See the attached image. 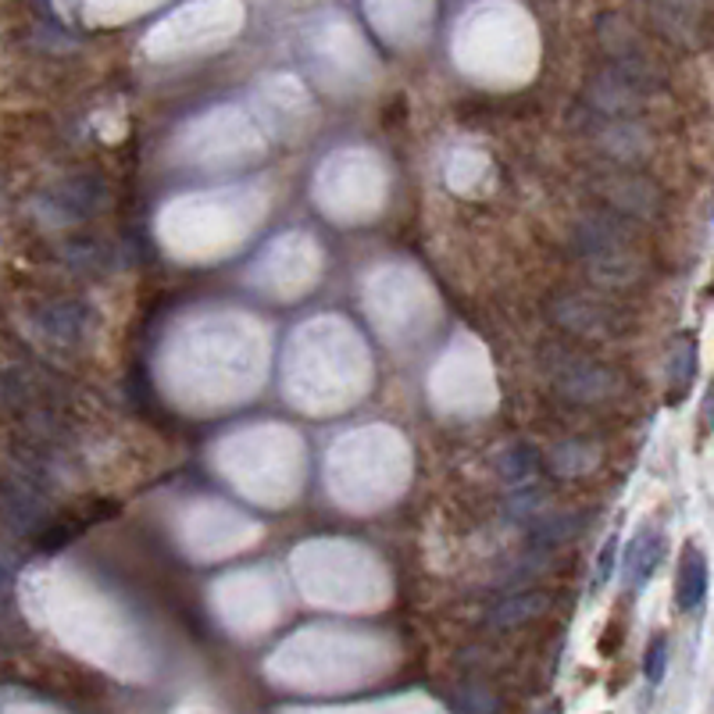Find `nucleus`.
<instances>
[{"label": "nucleus", "mask_w": 714, "mask_h": 714, "mask_svg": "<svg viewBox=\"0 0 714 714\" xmlns=\"http://www.w3.org/2000/svg\"><path fill=\"white\" fill-rule=\"evenodd\" d=\"M576 253L604 286H629L643 272L637 247L611 215H586L576 221Z\"/></svg>", "instance_id": "nucleus-1"}, {"label": "nucleus", "mask_w": 714, "mask_h": 714, "mask_svg": "<svg viewBox=\"0 0 714 714\" xmlns=\"http://www.w3.org/2000/svg\"><path fill=\"white\" fill-rule=\"evenodd\" d=\"M544 364H547L550 383L576 404H608V401H618V396L625 393L622 375H618L611 364L597 361L582 351L550 346V351L544 354Z\"/></svg>", "instance_id": "nucleus-2"}, {"label": "nucleus", "mask_w": 714, "mask_h": 714, "mask_svg": "<svg viewBox=\"0 0 714 714\" xmlns=\"http://www.w3.org/2000/svg\"><path fill=\"white\" fill-rule=\"evenodd\" d=\"M550 311H553V322L582 340H618L632 329L625 311H618L608 300L590 293H565L553 300Z\"/></svg>", "instance_id": "nucleus-3"}, {"label": "nucleus", "mask_w": 714, "mask_h": 714, "mask_svg": "<svg viewBox=\"0 0 714 714\" xmlns=\"http://www.w3.org/2000/svg\"><path fill=\"white\" fill-rule=\"evenodd\" d=\"M0 521L19 536H40L51 526V504L29 479H0Z\"/></svg>", "instance_id": "nucleus-4"}, {"label": "nucleus", "mask_w": 714, "mask_h": 714, "mask_svg": "<svg viewBox=\"0 0 714 714\" xmlns=\"http://www.w3.org/2000/svg\"><path fill=\"white\" fill-rule=\"evenodd\" d=\"M593 189L608 208L629 218H654L661 208V189L640 172H604V176H597Z\"/></svg>", "instance_id": "nucleus-5"}, {"label": "nucleus", "mask_w": 714, "mask_h": 714, "mask_svg": "<svg viewBox=\"0 0 714 714\" xmlns=\"http://www.w3.org/2000/svg\"><path fill=\"white\" fill-rule=\"evenodd\" d=\"M51 211L65 221H86L93 215H101L107 208V183L97 176V172H79V176L61 179L51 197Z\"/></svg>", "instance_id": "nucleus-6"}, {"label": "nucleus", "mask_w": 714, "mask_h": 714, "mask_svg": "<svg viewBox=\"0 0 714 714\" xmlns=\"http://www.w3.org/2000/svg\"><path fill=\"white\" fill-rule=\"evenodd\" d=\"M90 319H93V308L86 304V300H51L46 308L37 311V325L43 329V337L46 340H54L58 346L65 343H79L86 337V329H90Z\"/></svg>", "instance_id": "nucleus-7"}, {"label": "nucleus", "mask_w": 714, "mask_h": 714, "mask_svg": "<svg viewBox=\"0 0 714 714\" xmlns=\"http://www.w3.org/2000/svg\"><path fill=\"white\" fill-rule=\"evenodd\" d=\"M590 130L600 143V151H608L618 162H640L646 154V143L650 136L643 133L640 122L632 118H604V115H593L590 111Z\"/></svg>", "instance_id": "nucleus-8"}, {"label": "nucleus", "mask_w": 714, "mask_h": 714, "mask_svg": "<svg viewBox=\"0 0 714 714\" xmlns=\"http://www.w3.org/2000/svg\"><path fill=\"white\" fill-rule=\"evenodd\" d=\"M664 561V532L654 529V526H643L637 536H632V544L625 550V576H629V586H646L654 579V571L661 568Z\"/></svg>", "instance_id": "nucleus-9"}, {"label": "nucleus", "mask_w": 714, "mask_h": 714, "mask_svg": "<svg viewBox=\"0 0 714 714\" xmlns=\"http://www.w3.org/2000/svg\"><path fill=\"white\" fill-rule=\"evenodd\" d=\"M650 19L658 22V33L675 40L679 46H693L704 33V8L696 4H654Z\"/></svg>", "instance_id": "nucleus-10"}, {"label": "nucleus", "mask_w": 714, "mask_h": 714, "mask_svg": "<svg viewBox=\"0 0 714 714\" xmlns=\"http://www.w3.org/2000/svg\"><path fill=\"white\" fill-rule=\"evenodd\" d=\"M118 511V504L115 500H97L93 507H86L83 515L79 518H61V521H51L40 536H37V544H40V550L43 553H58V550H65L75 536H83L93 521H104V518H111Z\"/></svg>", "instance_id": "nucleus-11"}, {"label": "nucleus", "mask_w": 714, "mask_h": 714, "mask_svg": "<svg viewBox=\"0 0 714 714\" xmlns=\"http://www.w3.org/2000/svg\"><path fill=\"white\" fill-rule=\"evenodd\" d=\"M707 597V561L696 547H686L679 558V576H675V604L679 611H696Z\"/></svg>", "instance_id": "nucleus-12"}, {"label": "nucleus", "mask_w": 714, "mask_h": 714, "mask_svg": "<svg viewBox=\"0 0 714 714\" xmlns=\"http://www.w3.org/2000/svg\"><path fill=\"white\" fill-rule=\"evenodd\" d=\"M550 604V597L544 590H518L511 593L507 600H500V604L489 611V625L494 629H518V625H526L532 622L536 614H544Z\"/></svg>", "instance_id": "nucleus-13"}, {"label": "nucleus", "mask_w": 714, "mask_h": 714, "mask_svg": "<svg viewBox=\"0 0 714 714\" xmlns=\"http://www.w3.org/2000/svg\"><path fill=\"white\" fill-rule=\"evenodd\" d=\"M693 372H696V340H693V332H682L669 358V401L672 404H679L682 393L693 386Z\"/></svg>", "instance_id": "nucleus-14"}, {"label": "nucleus", "mask_w": 714, "mask_h": 714, "mask_svg": "<svg viewBox=\"0 0 714 714\" xmlns=\"http://www.w3.org/2000/svg\"><path fill=\"white\" fill-rule=\"evenodd\" d=\"M597 457H600V451L593 447V443L568 439V443H558V447L550 451L547 462L558 475H582V472H590L597 465Z\"/></svg>", "instance_id": "nucleus-15"}, {"label": "nucleus", "mask_w": 714, "mask_h": 714, "mask_svg": "<svg viewBox=\"0 0 714 714\" xmlns=\"http://www.w3.org/2000/svg\"><path fill=\"white\" fill-rule=\"evenodd\" d=\"M539 468V454L529 447V443H515L511 451L500 457V472L511 486H526Z\"/></svg>", "instance_id": "nucleus-16"}, {"label": "nucleus", "mask_w": 714, "mask_h": 714, "mask_svg": "<svg viewBox=\"0 0 714 714\" xmlns=\"http://www.w3.org/2000/svg\"><path fill=\"white\" fill-rule=\"evenodd\" d=\"M457 714H497L500 711V696L489 686H462L454 701Z\"/></svg>", "instance_id": "nucleus-17"}, {"label": "nucleus", "mask_w": 714, "mask_h": 714, "mask_svg": "<svg viewBox=\"0 0 714 714\" xmlns=\"http://www.w3.org/2000/svg\"><path fill=\"white\" fill-rule=\"evenodd\" d=\"M664 669H669V640H664V637H654V640H650V646H646L643 672H646V679L658 686V682L664 679Z\"/></svg>", "instance_id": "nucleus-18"}, {"label": "nucleus", "mask_w": 714, "mask_h": 714, "mask_svg": "<svg viewBox=\"0 0 714 714\" xmlns=\"http://www.w3.org/2000/svg\"><path fill=\"white\" fill-rule=\"evenodd\" d=\"M14 611V565L8 553H0V614Z\"/></svg>", "instance_id": "nucleus-19"}, {"label": "nucleus", "mask_w": 714, "mask_h": 714, "mask_svg": "<svg viewBox=\"0 0 714 714\" xmlns=\"http://www.w3.org/2000/svg\"><path fill=\"white\" fill-rule=\"evenodd\" d=\"M614 553H618V536H608L604 550L597 553V582H608L614 576Z\"/></svg>", "instance_id": "nucleus-20"}, {"label": "nucleus", "mask_w": 714, "mask_h": 714, "mask_svg": "<svg viewBox=\"0 0 714 714\" xmlns=\"http://www.w3.org/2000/svg\"><path fill=\"white\" fill-rule=\"evenodd\" d=\"M544 714H561V704H550V707H547Z\"/></svg>", "instance_id": "nucleus-21"}]
</instances>
